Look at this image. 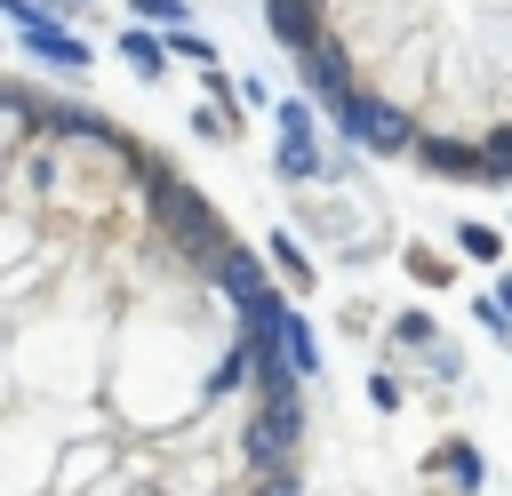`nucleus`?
Here are the masks:
<instances>
[{
    "label": "nucleus",
    "instance_id": "11",
    "mask_svg": "<svg viewBox=\"0 0 512 496\" xmlns=\"http://www.w3.org/2000/svg\"><path fill=\"white\" fill-rule=\"evenodd\" d=\"M272 264L288 272V288H312V256H304V248H296L288 232H272Z\"/></svg>",
    "mask_w": 512,
    "mask_h": 496
},
{
    "label": "nucleus",
    "instance_id": "4",
    "mask_svg": "<svg viewBox=\"0 0 512 496\" xmlns=\"http://www.w3.org/2000/svg\"><path fill=\"white\" fill-rule=\"evenodd\" d=\"M296 80H304V96H320L328 112H344V96H352V80H344V56H336V40L304 48V56H296Z\"/></svg>",
    "mask_w": 512,
    "mask_h": 496
},
{
    "label": "nucleus",
    "instance_id": "8",
    "mask_svg": "<svg viewBox=\"0 0 512 496\" xmlns=\"http://www.w3.org/2000/svg\"><path fill=\"white\" fill-rule=\"evenodd\" d=\"M280 352H288L296 376H320V344H312V328H304L296 312H280Z\"/></svg>",
    "mask_w": 512,
    "mask_h": 496
},
{
    "label": "nucleus",
    "instance_id": "6",
    "mask_svg": "<svg viewBox=\"0 0 512 496\" xmlns=\"http://www.w3.org/2000/svg\"><path fill=\"white\" fill-rule=\"evenodd\" d=\"M264 16H272V32L304 56V48H320V8L312 0H264Z\"/></svg>",
    "mask_w": 512,
    "mask_h": 496
},
{
    "label": "nucleus",
    "instance_id": "18",
    "mask_svg": "<svg viewBox=\"0 0 512 496\" xmlns=\"http://www.w3.org/2000/svg\"><path fill=\"white\" fill-rule=\"evenodd\" d=\"M496 296H504V312H512V272H504V288H496Z\"/></svg>",
    "mask_w": 512,
    "mask_h": 496
},
{
    "label": "nucleus",
    "instance_id": "17",
    "mask_svg": "<svg viewBox=\"0 0 512 496\" xmlns=\"http://www.w3.org/2000/svg\"><path fill=\"white\" fill-rule=\"evenodd\" d=\"M368 400H376V408H400V376L376 368V376H368Z\"/></svg>",
    "mask_w": 512,
    "mask_h": 496
},
{
    "label": "nucleus",
    "instance_id": "13",
    "mask_svg": "<svg viewBox=\"0 0 512 496\" xmlns=\"http://www.w3.org/2000/svg\"><path fill=\"white\" fill-rule=\"evenodd\" d=\"M168 48H176V56H192V64H200V72H216V40H200V32H192V24H184V32H176V40H168Z\"/></svg>",
    "mask_w": 512,
    "mask_h": 496
},
{
    "label": "nucleus",
    "instance_id": "7",
    "mask_svg": "<svg viewBox=\"0 0 512 496\" xmlns=\"http://www.w3.org/2000/svg\"><path fill=\"white\" fill-rule=\"evenodd\" d=\"M424 464H432V472H448L456 488H480V480H488V464H480V448H472V440H440Z\"/></svg>",
    "mask_w": 512,
    "mask_h": 496
},
{
    "label": "nucleus",
    "instance_id": "12",
    "mask_svg": "<svg viewBox=\"0 0 512 496\" xmlns=\"http://www.w3.org/2000/svg\"><path fill=\"white\" fill-rule=\"evenodd\" d=\"M392 344H416V352H440V328H432V312H400V320H392Z\"/></svg>",
    "mask_w": 512,
    "mask_h": 496
},
{
    "label": "nucleus",
    "instance_id": "5",
    "mask_svg": "<svg viewBox=\"0 0 512 496\" xmlns=\"http://www.w3.org/2000/svg\"><path fill=\"white\" fill-rule=\"evenodd\" d=\"M416 160H424V176H440V184H488V152H464V144H448V136L416 144Z\"/></svg>",
    "mask_w": 512,
    "mask_h": 496
},
{
    "label": "nucleus",
    "instance_id": "2",
    "mask_svg": "<svg viewBox=\"0 0 512 496\" xmlns=\"http://www.w3.org/2000/svg\"><path fill=\"white\" fill-rule=\"evenodd\" d=\"M280 176H288V184L328 176V168H320V136H312V96L280 104Z\"/></svg>",
    "mask_w": 512,
    "mask_h": 496
},
{
    "label": "nucleus",
    "instance_id": "14",
    "mask_svg": "<svg viewBox=\"0 0 512 496\" xmlns=\"http://www.w3.org/2000/svg\"><path fill=\"white\" fill-rule=\"evenodd\" d=\"M408 272H416L424 288H440V280H448V256H432V248H408Z\"/></svg>",
    "mask_w": 512,
    "mask_h": 496
},
{
    "label": "nucleus",
    "instance_id": "3",
    "mask_svg": "<svg viewBox=\"0 0 512 496\" xmlns=\"http://www.w3.org/2000/svg\"><path fill=\"white\" fill-rule=\"evenodd\" d=\"M0 8H8V24H16V32H24L32 48H40V56H56V64H72V72L88 64V40H72L64 24H48V16L32 8V0H0Z\"/></svg>",
    "mask_w": 512,
    "mask_h": 496
},
{
    "label": "nucleus",
    "instance_id": "10",
    "mask_svg": "<svg viewBox=\"0 0 512 496\" xmlns=\"http://www.w3.org/2000/svg\"><path fill=\"white\" fill-rule=\"evenodd\" d=\"M456 248H464V256H472V264H496V256H504V232H496V224H480V216H472V224H456Z\"/></svg>",
    "mask_w": 512,
    "mask_h": 496
},
{
    "label": "nucleus",
    "instance_id": "9",
    "mask_svg": "<svg viewBox=\"0 0 512 496\" xmlns=\"http://www.w3.org/2000/svg\"><path fill=\"white\" fill-rule=\"evenodd\" d=\"M120 56H128V64H136V80H160V72H168V48H160V40H152V32H136V24H128V32H120Z\"/></svg>",
    "mask_w": 512,
    "mask_h": 496
},
{
    "label": "nucleus",
    "instance_id": "1",
    "mask_svg": "<svg viewBox=\"0 0 512 496\" xmlns=\"http://www.w3.org/2000/svg\"><path fill=\"white\" fill-rule=\"evenodd\" d=\"M336 128L360 144V152H416V128L392 112V104H376V96H344V112H336Z\"/></svg>",
    "mask_w": 512,
    "mask_h": 496
},
{
    "label": "nucleus",
    "instance_id": "16",
    "mask_svg": "<svg viewBox=\"0 0 512 496\" xmlns=\"http://www.w3.org/2000/svg\"><path fill=\"white\" fill-rule=\"evenodd\" d=\"M136 16H152V24H176V32H184V0H136Z\"/></svg>",
    "mask_w": 512,
    "mask_h": 496
},
{
    "label": "nucleus",
    "instance_id": "15",
    "mask_svg": "<svg viewBox=\"0 0 512 496\" xmlns=\"http://www.w3.org/2000/svg\"><path fill=\"white\" fill-rule=\"evenodd\" d=\"M488 184H512V128L488 144Z\"/></svg>",
    "mask_w": 512,
    "mask_h": 496
}]
</instances>
